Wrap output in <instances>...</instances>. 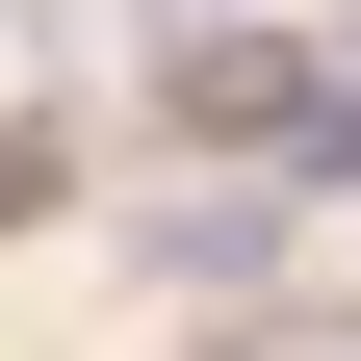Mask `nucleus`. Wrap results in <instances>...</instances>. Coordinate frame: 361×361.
<instances>
[{
	"mask_svg": "<svg viewBox=\"0 0 361 361\" xmlns=\"http://www.w3.org/2000/svg\"><path fill=\"white\" fill-rule=\"evenodd\" d=\"M155 129H180V155H207V129H233V155H310V26H207V52H155Z\"/></svg>",
	"mask_w": 361,
	"mask_h": 361,
	"instance_id": "1",
	"label": "nucleus"
},
{
	"mask_svg": "<svg viewBox=\"0 0 361 361\" xmlns=\"http://www.w3.org/2000/svg\"><path fill=\"white\" fill-rule=\"evenodd\" d=\"M129 258H155L180 310H258V284H284V180H155V207H129Z\"/></svg>",
	"mask_w": 361,
	"mask_h": 361,
	"instance_id": "2",
	"label": "nucleus"
},
{
	"mask_svg": "<svg viewBox=\"0 0 361 361\" xmlns=\"http://www.w3.org/2000/svg\"><path fill=\"white\" fill-rule=\"evenodd\" d=\"M310 155L361 180V0H336V26H310Z\"/></svg>",
	"mask_w": 361,
	"mask_h": 361,
	"instance_id": "3",
	"label": "nucleus"
},
{
	"mask_svg": "<svg viewBox=\"0 0 361 361\" xmlns=\"http://www.w3.org/2000/svg\"><path fill=\"white\" fill-rule=\"evenodd\" d=\"M52 180H78V155H52V129H26V104H0V233H26V207H52Z\"/></svg>",
	"mask_w": 361,
	"mask_h": 361,
	"instance_id": "4",
	"label": "nucleus"
}]
</instances>
